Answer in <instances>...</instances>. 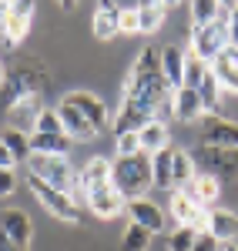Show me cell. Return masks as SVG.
<instances>
[{"instance_id":"cell-6","label":"cell","mask_w":238,"mask_h":251,"mask_svg":"<svg viewBox=\"0 0 238 251\" xmlns=\"http://www.w3.org/2000/svg\"><path fill=\"white\" fill-rule=\"evenodd\" d=\"M30 20H34V0H10L7 3V20L0 24L3 47H17L20 40L30 34Z\"/></svg>"},{"instance_id":"cell-15","label":"cell","mask_w":238,"mask_h":251,"mask_svg":"<svg viewBox=\"0 0 238 251\" xmlns=\"http://www.w3.org/2000/svg\"><path fill=\"white\" fill-rule=\"evenodd\" d=\"M212 74L218 77L225 94H238V47L235 44H228L218 57L212 60Z\"/></svg>"},{"instance_id":"cell-13","label":"cell","mask_w":238,"mask_h":251,"mask_svg":"<svg viewBox=\"0 0 238 251\" xmlns=\"http://www.w3.org/2000/svg\"><path fill=\"white\" fill-rule=\"evenodd\" d=\"M57 114H60V121H64V134L71 137V141H94V137L101 134L98 127L80 114L71 100H64V97H60V104H57Z\"/></svg>"},{"instance_id":"cell-40","label":"cell","mask_w":238,"mask_h":251,"mask_svg":"<svg viewBox=\"0 0 238 251\" xmlns=\"http://www.w3.org/2000/svg\"><path fill=\"white\" fill-rule=\"evenodd\" d=\"M0 251H30V248H24V245H17V241H10L7 234L0 231Z\"/></svg>"},{"instance_id":"cell-27","label":"cell","mask_w":238,"mask_h":251,"mask_svg":"<svg viewBox=\"0 0 238 251\" xmlns=\"http://www.w3.org/2000/svg\"><path fill=\"white\" fill-rule=\"evenodd\" d=\"M171 157H175V148H171V144L151 154V174H155V188H161V191H168V188H171Z\"/></svg>"},{"instance_id":"cell-38","label":"cell","mask_w":238,"mask_h":251,"mask_svg":"<svg viewBox=\"0 0 238 251\" xmlns=\"http://www.w3.org/2000/svg\"><path fill=\"white\" fill-rule=\"evenodd\" d=\"M225 30H228V44L238 47V3L228 10V17H225Z\"/></svg>"},{"instance_id":"cell-37","label":"cell","mask_w":238,"mask_h":251,"mask_svg":"<svg viewBox=\"0 0 238 251\" xmlns=\"http://www.w3.org/2000/svg\"><path fill=\"white\" fill-rule=\"evenodd\" d=\"M14 191H17V174L10 168H0V198H10Z\"/></svg>"},{"instance_id":"cell-45","label":"cell","mask_w":238,"mask_h":251,"mask_svg":"<svg viewBox=\"0 0 238 251\" xmlns=\"http://www.w3.org/2000/svg\"><path fill=\"white\" fill-rule=\"evenodd\" d=\"M60 7H64V10H71V7H74V0H57Z\"/></svg>"},{"instance_id":"cell-3","label":"cell","mask_w":238,"mask_h":251,"mask_svg":"<svg viewBox=\"0 0 238 251\" xmlns=\"http://www.w3.org/2000/svg\"><path fill=\"white\" fill-rule=\"evenodd\" d=\"M27 188H30V194L37 198V204L51 214V218H57L64 225H80V204L71 191H60L54 184L40 181L37 174H27Z\"/></svg>"},{"instance_id":"cell-10","label":"cell","mask_w":238,"mask_h":251,"mask_svg":"<svg viewBox=\"0 0 238 251\" xmlns=\"http://www.w3.org/2000/svg\"><path fill=\"white\" fill-rule=\"evenodd\" d=\"M64 100H71L80 114H84L91 124H94V127H98L101 134L111 127V111H107V104H104L98 94H91V91H67V94H64Z\"/></svg>"},{"instance_id":"cell-32","label":"cell","mask_w":238,"mask_h":251,"mask_svg":"<svg viewBox=\"0 0 238 251\" xmlns=\"http://www.w3.org/2000/svg\"><path fill=\"white\" fill-rule=\"evenodd\" d=\"M205 71H208V64L188 50V54H185V87H195V91H198V84H201V77H205Z\"/></svg>"},{"instance_id":"cell-17","label":"cell","mask_w":238,"mask_h":251,"mask_svg":"<svg viewBox=\"0 0 238 251\" xmlns=\"http://www.w3.org/2000/svg\"><path fill=\"white\" fill-rule=\"evenodd\" d=\"M171 107H175V117H178L181 124H195V121L205 114L201 97H198L195 87H178V91H171Z\"/></svg>"},{"instance_id":"cell-16","label":"cell","mask_w":238,"mask_h":251,"mask_svg":"<svg viewBox=\"0 0 238 251\" xmlns=\"http://www.w3.org/2000/svg\"><path fill=\"white\" fill-rule=\"evenodd\" d=\"M118 17H121V7L114 3V0H98L94 17H91V34H94L98 40L118 37Z\"/></svg>"},{"instance_id":"cell-39","label":"cell","mask_w":238,"mask_h":251,"mask_svg":"<svg viewBox=\"0 0 238 251\" xmlns=\"http://www.w3.org/2000/svg\"><path fill=\"white\" fill-rule=\"evenodd\" d=\"M17 164H20L17 154H14V151H10V144H7V141L0 137V168H10V171H14Z\"/></svg>"},{"instance_id":"cell-36","label":"cell","mask_w":238,"mask_h":251,"mask_svg":"<svg viewBox=\"0 0 238 251\" xmlns=\"http://www.w3.org/2000/svg\"><path fill=\"white\" fill-rule=\"evenodd\" d=\"M191 251H221V241H215V234H212V231H198Z\"/></svg>"},{"instance_id":"cell-41","label":"cell","mask_w":238,"mask_h":251,"mask_svg":"<svg viewBox=\"0 0 238 251\" xmlns=\"http://www.w3.org/2000/svg\"><path fill=\"white\" fill-rule=\"evenodd\" d=\"M7 74H10V71H7V64H3V60H0V87H3V84H7Z\"/></svg>"},{"instance_id":"cell-4","label":"cell","mask_w":238,"mask_h":251,"mask_svg":"<svg viewBox=\"0 0 238 251\" xmlns=\"http://www.w3.org/2000/svg\"><path fill=\"white\" fill-rule=\"evenodd\" d=\"M24 164H27V174H37L40 181L54 184V188H60V191L78 194V171H74V164H71L67 157L30 151V157H27Z\"/></svg>"},{"instance_id":"cell-31","label":"cell","mask_w":238,"mask_h":251,"mask_svg":"<svg viewBox=\"0 0 238 251\" xmlns=\"http://www.w3.org/2000/svg\"><path fill=\"white\" fill-rule=\"evenodd\" d=\"M34 131H40V134H64V121H60L57 107H54V111L44 107V111L34 117Z\"/></svg>"},{"instance_id":"cell-12","label":"cell","mask_w":238,"mask_h":251,"mask_svg":"<svg viewBox=\"0 0 238 251\" xmlns=\"http://www.w3.org/2000/svg\"><path fill=\"white\" fill-rule=\"evenodd\" d=\"M0 231L7 234L10 241H17L24 248H30V238H34V221L24 208H3L0 211Z\"/></svg>"},{"instance_id":"cell-34","label":"cell","mask_w":238,"mask_h":251,"mask_svg":"<svg viewBox=\"0 0 238 251\" xmlns=\"http://www.w3.org/2000/svg\"><path fill=\"white\" fill-rule=\"evenodd\" d=\"M114 154H118V157L141 154V137H138V131H124V134H114Z\"/></svg>"},{"instance_id":"cell-23","label":"cell","mask_w":238,"mask_h":251,"mask_svg":"<svg viewBox=\"0 0 238 251\" xmlns=\"http://www.w3.org/2000/svg\"><path fill=\"white\" fill-rule=\"evenodd\" d=\"M30 151L67 157L71 151H74V141H71L67 134H40V131H30Z\"/></svg>"},{"instance_id":"cell-21","label":"cell","mask_w":238,"mask_h":251,"mask_svg":"<svg viewBox=\"0 0 238 251\" xmlns=\"http://www.w3.org/2000/svg\"><path fill=\"white\" fill-rule=\"evenodd\" d=\"M201 164L208 174H235L238 171V151H221V148H201L198 151Z\"/></svg>"},{"instance_id":"cell-28","label":"cell","mask_w":238,"mask_h":251,"mask_svg":"<svg viewBox=\"0 0 238 251\" xmlns=\"http://www.w3.org/2000/svg\"><path fill=\"white\" fill-rule=\"evenodd\" d=\"M151 238L155 234L148 231V228H141V225H128L124 228V234H121V251H148L151 248Z\"/></svg>"},{"instance_id":"cell-33","label":"cell","mask_w":238,"mask_h":251,"mask_svg":"<svg viewBox=\"0 0 238 251\" xmlns=\"http://www.w3.org/2000/svg\"><path fill=\"white\" fill-rule=\"evenodd\" d=\"M195 238H198V231H195L191 225H178V228L171 231V238H168V251H191Z\"/></svg>"},{"instance_id":"cell-26","label":"cell","mask_w":238,"mask_h":251,"mask_svg":"<svg viewBox=\"0 0 238 251\" xmlns=\"http://www.w3.org/2000/svg\"><path fill=\"white\" fill-rule=\"evenodd\" d=\"M138 17H141V34H158V27L164 24V3L161 0H138Z\"/></svg>"},{"instance_id":"cell-18","label":"cell","mask_w":238,"mask_h":251,"mask_svg":"<svg viewBox=\"0 0 238 251\" xmlns=\"http://www.w3.org/2000/svg\"><path fill=\"white\" fill-rule=\"evenodd\" d=\"M208 231L215 234V241L228 245L238 238V214L228 208H208Z\"/></svg>"},{"instance_id":"cell-14","label":"cell","mask_w":238,"mask_h":251,"mask_svg":"<svg viewBox=\"0 0 238 251\" xmlns=\"http://www.w3.org/2000/svg\"><path fill=\"white\" fill-rule=\"evenodd\" d=\"M128 221H134L141 228H148L151 234H161L168 228V221H164V211H161L155 201H148V198H131L128 201Z\"/></svg>"},{"instance_id":"cell-7","label":"cell","mask_w":238,"mask_h":251,"mask_svg":"<svg viewBox=\"0 0 238 251\" xmlns=\"http://www.w3.org/2000/svg\"><path fill=\"white\" fill-rule=\"evenodd\" d=\"M201 148H221V151H238V124L228 117L208 114L201 121Z\"/></svg>"},{"instance_id":"cell-1","label":"cell","mask_w":238,"mask_h":251,"mask_svg":"<svg viewBox=\"0 0 238 251\" xmlns=\"http://www.w3.org/2000/svg\"><path fill=\"white\" fill-rule=\"evenodd\" d=\"M47 84V74L34 67V64H20L7 74V84L0 87V114L7 121H17V117H34L44 111L40 104V91Z\"/></svg>"},{"instance_id":"cell-11","label":"cell","mask_w":238,"mask_h":251,"mask_svg":"<svg viewBox=\"0 0 238 251\" xmlns=\"http://www.w3.org/2000/svg\"><path fill=\"white\" fill-rule=\"evenodd\" d=\"M111 177H114V161L111 157H91L84 168L78 171V191H80V201H84V194L98 191L104 184H111Z\"/></svg>"},{"instance_id":"cell-20","label":"cell","mask_w":238,"mask_h":251,"mask_svg":"<svg viewBox=\"0 0 238 251\" xmlns=\"http://www.w3.org/2000/svg\"><path fill=\"white\" fill-rule=\"evenodd\" d=\"M195 177H198L195 154L175 148V157H171V191H188V184H191Z\"/></svg>"},{"instance_id":"cell-44","label":"cell","mask_w":238,"mask_h":251,"mask_svg":"<svg viewBox=\"0 0 238 251\" xmlns=\"http://www.w3.org/2000/svg\"><path fill=\"white\" fill-rule=\"evenodd\" d=\"M221 251H238V245H235V241H228V245H221Z\"/></svg>"},{"instance_id":"cell-22","label":"cell","mask_w":238,"mask_h":251,"mask_svg":"<svg viewBox=\"0 0 238 251\" xmlns=\"http://www.w3.org/2000/svg\"><path fill=\"white\" fill-rule=\"evenodd\" d=\"M138 137H141V151H144V154H155V151H161V148H168V144H171L168 121L151 117V121H148V124L138 131Z\"/></svg>"},{"instance_id":"cell-46","label":"cell","mask_w":238,"mask_h":251,"mask_svg":"<svg viewBox=\"0 0 238 251\" xmlns=\"http://www.w3.org/2000/svg\"><path fill=\"white\" fill-rule=\"evenodd\" d=\"M0 3H7V0H0Z\"/></svg>"},{"instance_id":"cell-8","label":"cell","mask_w":238,"mask_h":251,"mask_svg":"<svg viewBox=\"0 0 238 251\" xmlns=\"http://www.w3.org/2000/svg\"><path fill=\"white\" fill-rule=\"evenodd\" d=\"M168 208H171V218L178 225H191L195 231H208V208L198 204L191 198V191H171Z\"/></svg>"},{"instance_id":"cell-9","label":"cell","mask_w":238,"mask_h":251,"mask_svg":"<svg viewBox=\"0 0 238 251\" xmlns=\"http://www.w3.org/2000/svg\"><path fill=\"white\" fill-rule=\"evenodd\" d=\"M84 204H87L91 214L101 218V221H111V218H118V214L128 211V198H124L114 184H104V188H98V191L84 194Z\"/></svg>"},{"instance_id":"cell-42","label":"cell","mask_w":238,"mask_h":251,"mask_svg":"<svg viewBox=\"0 0 238 251\" xmlns=\"http://www.w3.org/2000/svg\"><path fill=\"white\" fill-rule=\"evenodd\" d=\"M235 3H238V0H218V7H221V10H232Z\"/></svg>"},{"instance_id":"cell-5","label":"cell","mask_w":238,"mask_h":251,"mask_svg":"<svg viewBox=\"0 0 238 251\" xmlns=\"http://www.w3.org/2000/svg\"><path fill=\"white\" fill-rule=\"evenodd\" d=\"M225 17H228V10H221L218 20L215 24H205V27H191V54L201 57L205 64H212V60L218 57L221 50L228 47V30H225Z\"/></svg>"},{"instance_id":"cell-25","label":"cell","mask_w":238,"mask_h":251,"mask_svg":"<svg viewBox=\"0 0 238 251\" xmlns=\"http://www.w3.org/2000/svg\"><path fill=\"white\" fill-rule=\"evenodd\" d=\"M198 97H201V107H205V114H218L225 91H221L218 77L212 74V64H208V71H205V77H201V84H198Z\"/></svg>"},{"instance_id":"cell-29","label":"cell","mask_w":238,"mask_h":251,"mask_svg":"<svg viewBox=\"0 0 238 251\" xmlns=\"http://www.w3.org/2000/svg\"><path fill=\"white\" fill-rule=\"evenodd\" d=\"M221 14L218 0H191V27H205V24H215Z\"/></svg>"},{"instance_id":"cell-19","label":"cell","mask_w":238,"mask_h":251,"mask_svg":"<svg viewBox=\"0 0 238 251\" xmlns=\"http://www.w3.org/2000/svg\"><path fill=\"white\" fill-rule=\"evenodd\" d=\"M161 74H164V80H168L171 91L185 87V50H181V47L168 44V47L161 50Z\"/></svg>"},{"instance_id":"cell-2","label":"cell","mask_w":238,"mask_h":251,"mask_svg":"<svg viewBox=\"0 0 238 251\" xmlns=\"http://www.w3.org/2000/svg\"><path fill=\"white\" fill-rule=\"evenodd\" d=\"M111 184L118 188L128 201L131 198H144L155 188V174H151V154H131V157H118L114 161V177Z\"/></svg>"},{"instance_id":"cell-43","label":"cell","mask_w":238,"mask_h":251,"mask_svg":"<svg viewBox=\"0 0 238 251\" xmlns=\"http://www.w3.org/2000/svg\"><path fill=\"white\" fill-rule=\"evenodd\" d=\"M161 3H164V7L171 10V7H178V3H185V0H161Z\"/></svg>"},{"instance_id":"cell-24","label":"cell","mask_w":238,"mask_h":251,"mask_svg":"<svg viewBox=\"0 0 238 251\" xmlns=\"http://www.w3.org/2000/svg\"><path fill=\"white\" fill-rule=\"evenodd\" d=\"M188 191H191V198L198 201V204H205V208H215V201L221 198V181L215 177V174H198L191 184H188Z\"/></svg>"},{"instance_id":"cell-30","label":"cell","mask_w":238,"mask_h":251,"mask_svg":"<svg viewBox=\"0 0 238 251\" xmlns=\"http://www.w3.org/2000/svg\"><path fill=\"white\" fill-rule=\"evenodd\" d=\"M0 137L10 144V151L17 154V161H27V157H30V134H24L20 127H7Z\"/></svg>"},{"instance_id":"cell-35","label":"cell","mask_w":238,"mask_h":251,"mask_svg":"<svg viewBox=\"0 0 238 251\" xmlns=\"http://www.w3.org/2000/svg\"><path fill=\"white\" fill-rule=\"evenodd\" d=\"M118 34H124V37H134V34H141V17H138V7H134V3H131V7H121Z\"/></svg>"}]
</instances>
